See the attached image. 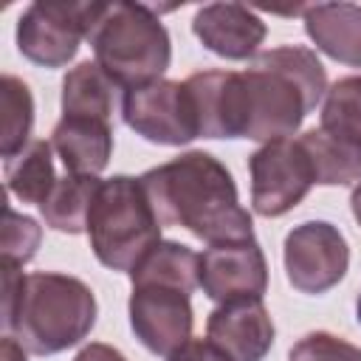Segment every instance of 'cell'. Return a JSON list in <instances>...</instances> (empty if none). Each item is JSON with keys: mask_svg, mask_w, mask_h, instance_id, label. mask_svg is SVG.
Masks as SVG:
<instances>
[{"mask_svg": "<svg viewBox=\"0 0 361 361\" xmlns=\"http://www.w3.org/2000/svg\"><path fill=\"white\" fill-rule=\"evenodd\" d=\"M322 127L361 144V76H344L327 87Z\"/></svg>", "mask_w": 361, "mask_h": 361, "instance_id": "603a6c76", "label": "cell"}, {"mask_svg": "<svg viewBox=\"0 0 361 361\" xmlns=\"http://www.w3.org/2000/svg\"><path fill=\"white\" fill-rule=\"evenodd\" d=\"M93 290L68 274H25L20 299L3 316L6 336H14L31 355H54L79 344L96 324Z\"/></svg>", "mask_w": 361, "mask_h": 361, "instance_id": "3957f363", "label": "cell"}, {"mask_svg": "<svg viewBox=\"0 0 361 361\" xmlns=\"http://www.w3.org/2000/svg\"><path fill=\"white\" fill-rule=\"evenodd\" d=\"M319 186H350L361 180V144L324 130L322 124L299 135Z\"/></svg>", "mask_w": 361, "mask_h": 361, "instance_id": "e0dca14e", "label": "cell"}, {"mask_svg": "<svg viewBox=\"0 0 361 361\" xmlns=\"http://www.w3.org/2000/svg\"><path fill=\"white\" fill-rule=\"evenodd\" d=\"M0 104H3V138H0V152L3 158L17 155L31 138L34 127V99L31 90L23 79L6 73L0 79Z\"/></svg>", "mask_w": 361, "mask_h": 361, "instance_id": "7402d4cb", "label": "cell"}, {"mask_svg": "<svg viewBox=\"0 0 361 361\" xmlns=\"http://www.w3.org/2000/svg\"><path fill=\"white\" fill-rule=\"evenodd\" d=\"M45 138H31L17 155L3 161V175L8 192L23 203H42L56 183L54 175V155Z\"/></svg>", "mask_w": 361, "mask_h": 361, "instance_id": "44dd1931", "label": "cell"}, {"mask_svg": "<svg viewBox=\"0 0 361 361\" xmlns=\"http://www.w3.org/2000/svg\"><path fill=\"white\" fill-rule=\"evenodd\" d=\"M285 274L302 293H324L338 285L350 265L344 234L324 220H307L285 237Z\"/></svg>", "mask_w": 361, "mask_h": 361, "instance_id": "9c48e42d", "label": "cell"}, {"mask_svg": "<svg viewBox=\"0 0 361 361\" xmlns=\"http://www.w3.org/2000/svg\"><path fill=\"white\" fill-rule=\"evenodd\" d=\"M350 206H353V217H355L358 226H361V180H358V186H355L353 195H350Z\"/></svg>", "mask_w": 361, "mask_h": 361, "instance_id": "f1b7e54d", "label": "cell"}, {"mask_svg": "<svg viewBox=\"0 0 361 361\" xmlns=\"http://www.w3.org/2000/svg\"><path fill=\"white\" fill-rule=\"evenodd\" d=\"M130 327L135 338L155 355H172L192 338V302L186 290L169 285H133Z\"/></svg>", "mask_w": 361, "mask_h": 361, "instance_id": "8fae6325", "label": "cell"}, {"mask_svg": "<svg viewBox=\"0 0 361 361\" xmlns=\"http://www.w3.org/2000/svg\"><path fill=\"white\" fill-rule=\"evenodd\" d=\"M51 147L73 175H99L113 155L110 121L62 116L51 133Z\"/></svg>", "mask_w": 361, "mask_h": 361, "instance_id": "2e32d148", "label": "cell"}, {"mask_svg": "<svg viewBox=\"0 0 361 361\" xmlns=\"http://www.w3.org/2000/svg\"><path fill=\"white\" fill-rule=\"evenodd\" d=\"M161 220L141 186V178L113 175L102 180L87 217V237L96 259L110 271H133L161 243Z\"/></svg>", "mask_w": 361, "mask_h": 361, "instance_id": "5b68a950", "label": "cell"}, {"mask_svg": "<svg viewBox=\"0 0 361 361\" xmlns=\"http://www.w3.org/2000/svg\"><path fill=\"white\" fill-rule=\"evenodd\" d=\"M192 31L206 51L223 59H251L257 56L268 28L257 11L243 3H209L192 17Z\"/></svg>", "mask_w": 361, "mask_h": 361, "instance_id": "4fadbf2b", "label": "cell"}, {"mask_svg": "<svg viewBox=\"0 0 361 361\" xmlns=\"http://www.w3.org/2000/svg\"><path fill=\"white\" fill-rule=\"evenodd\" d=\"M166 361H231V358L209 338H189L183 347L166 355Z\"/></svg>", "mask_w": 361, "mask_h": 361, "instance_id": "484cf974", "label": "cell"}, {"mask_svg": "<svg viewBox=\"0 0 361 361\" xmlns=\"http://www.w3.org/2000/svg\"><path fill=\"white\" fill-rule=\"evenodd\" d=\"M87 42L102 71L121 90L164 79L172 62L169 31L144 3H96Z\"/></svg>", "mask_w": 361, "mask_h": 361, "instance_id": "277c9868", "label": "cell"}, {"mask_svg": "<svg viewBox=\"0 0 361 361\" xmlns=\"http://www.w3.org/2000/svg\"><path fill=\"white\" fill-rule=\"evenodd\" d=\"M305 31L316 51L330 59L361 68V6L355 3H316L302 8Z\"/></svg>", "mask_w": 361, "mask_h": 361, "instance_id": "9a60e30c", "label": "cell"}, {"mask_svg": "<svg viewBox=\"0 0 361 361\" xmlns=\"http://www.w3.org/2000/svg\"><path fill=\"white\" fill-rule=\"evenodd\" d=\"M39 240H42V228L37 226L34 217H25L11 206L3 209V245H0L3 265L23 268L25 262H31L39 248Z\"/></svg>", "mask_w": 361, "mask_h": 361, "instance_id": "cb8c5ba5", "label": "cell"}, {"mask_svg": "<svg viewBox=\"0 0 361 361\" xmlns=\"http://www.w3.org/2000/svg\"><path fill=\"white\" fill-rule=\"evenodd\" d=\"M355 319H358V324H361V296H358V302H355Z\"/></svg>", "mask_w": 361, "mask_h": 361, "instance_id": "f546056e", "label": "cell"}, {"mask_svg": "<svg viewBox=\"0 0 361 361\" xmlns=\"http://www.w3.org/2000/svg\"><path fill=\"white\" fill-rule=\"evenodd\" d=\"M206 338L231 361H262L274 347V322L262 299L228 302L209 313Z\"/></svg>", "mask_w": 361, "mask_h": 361, "instance_id": "7c38bea8", "label": "cell"}, {"mask_svg": "<svg viewBox=\"0 0 361 361\" xmlns=\"http://www.w3.org/2000/svg\"><path fill=\"white\" fill-rule=\"evenodd\" d=\"M197 271H200V254H195L183 243L161 240L130 271V282L133 285H169V288L195 293V288H200Z\"/></svg>", "mask_w": 361, "mask_h": 361, "instance_id": "ffe728a7", "label": "cell"}, {"mask_svg": "<svg viewBox=\"0 0 361 361\" xmlns=\"http://www.w3.org/2000/svg\"><path fill=\"white\" fill-rule=\"evenodd\" d=\"M324 93L327 73L316 51L279 45L257 54L254 62L240 71L243 138L262 144L290 138Z\"/></svg>", "mask_w": 361, "mask_h": 361, "instance_id": "7a4b0ae2", "label": "cell"}, {"mask_svg": "<svg viewBox=\"0 0 361 361\" xmlns=\"http://www.w3.org/2000/svg\"><path fill=\"white\" fill-rule=\"evenodd\" d=\"M141 186L161 226H180L209 245L254 237L251 212L240 203L231 172L203 149L147 169Z\"/></svg>", "mask_w": 361, "mask_h": 361, "instance_id": "6da1fadb", "label": "cell"}, {"mask_svg": "<svg viewBox=\"0 0 361 361\" xmlns=\"http://www.w3.org/2000/svg\"><path fill=\"white\" fill-rule=\"evenodd\" d=\"M73 361H127V358H124L116 347L102 344V341H93V344L82 347V350H79V355H76Z\"/></svg>", "mask_w": 361, "mask_h": 361, "instance_id": "4316f807", "label": "cell"}, {"mask_svg": "<svg viewBox=\"0 0 361 361\" xmlns=\"http://www.w3.org/2000/svg\"><path fill=\"white\" fill-rule=\"evenodd\" d=\"M288 361H361V347L327 330H316V333L302 336L290 347Z\"/></svg>", "mask_w": 361, "mask_h": 361, "instance_id": "d4e9b609", "label": "cell"}, {"mask_svg": "<svg viewBox=\"0 0 361 361\" xmlns=\"http://www.w3.org/2000/svg\"><path fill=\"white\" fill-rule=\"evenodd\" d=\"M186 87L203 138H243L237 71H197L186 79Z\"/></svg>", "mask_w": 361, "mask_h": 361, "instance_id": "5bb4252c", "label": "cell"}, {"mask_svg": "<svg viewBox=\"0 0 361 361\" xmlns=\"http://www.w3.org/2000/svg\"><path fill=\"white\" fill-rule=\"evenodd\" d=\"M197 279L203 293L217 305L262 299L268 290V262L254 237L217 243L200 254Z\"/></svg>", "mask_w": 361, "mask_h": 361, "instance_id": "30bf717a", "label": "cell"}, {"mask_svg": "<svg viewBox=\"0 0 361 361\" xmlns=\"http://www.w3.org/2000/svg\"><path fill=\"white\" fill-rule=\"evenodd\" d=\"M251 172V209L259 217H282L296 209L310 192L313 169L299 138L262 144L248 158Z\"/></svg>", "mask_w": 361, "mask_h": 361, "instance_id": "ba28073f", "label": "cell"}, {"mask_svg": "<svg viewBox=\"0 0 361 361\" xmlns=\"http://www.w3.org/2000/svg\"><path fill=\"white\" fill-rule=\"evenodd\" d=\"M121 118L135 135L152 144L180 147L200 138L197 116L186 82L155 79L124 90Z\"/></svg>", "mask_w": 361, "mask_h": 361, "instance_id": "52a82bcc", "label": "cell"}, {"mask_svg": "<svg viewBox=\"0 0 361 361\" xmlns=\"http://www.w3.org/2000/svg\"><path fill=\"white\" fill-rule=\"evenodd\" d=\"M96 3L73 0H37L17 20V48L20 54L39 68L68 65L93 20Z\"/></svg>", "mask_w": 361, "mask_h": 361, "instance_id": "8992f818", "label": "cell"}, {"mask_svg": "<svg viewBox=\"0 0 361 361\" xmlns=\"http://www.w3.org/2000/svg\"><path fill=\"white\" fill-rule=\"evenodd\" d=\"M121 87L102 71L96 59H85L62 79V116H85L110 121L116 110V93Z\"/></svg>", "mask_w": 361, "mask_h": 361, "instance_id": "ac0fdd59", "label": "cell"}, {"mask_svg": "<svg viewBox=\"0 0 361 361\" xmlns=\"http://www.w3.org/2000/svg\"><path fill=\"white\" fill-rule=\"evenodd\" d=\"M102 180L96 175H73L68 172L65 178H56L54 189L48 197L39 203V214L45 226L62 234H82L87 231V217L90 206L96 200Z\"/></svg>", "mask_w": 361, "mask_h": 361, "instance_id": "d6986e66", "label": "cell"}, {"mask_svg": "<svg viewBox=\"0 0 361 361\" xmlns=\"http://www.w3.org/2000/svg\"><path fill=\"white\" fill-rule=\"evenodd\" d=\"M0 355L3 361H25V347L14 336H3L0 341Z\"/></svg>", "mask_w": 361, "mask_h": 361, "instance_id": "83f0119b", "label": "cell"}]
</instances>
